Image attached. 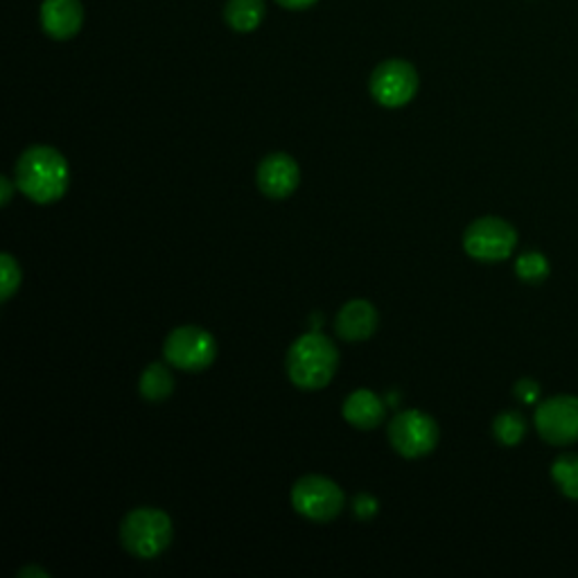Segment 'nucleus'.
Wrapping results in <instances>:
<instances>
[{
  "label": "nucleus",
  "mask_w": 578,
  "mask_h": 578,
  "mask_svg": "<svg viewBox=\"0 0 578 578\" xmlns=\"http://www.w3.org/2000/svg\"><path fill=\"white\" fill-rule=\"evenodd\" d=\"M14 184L34 204H55L68 190L70 170L55 148L32 144L16 161Z\"/></svg>",
  "instance_id": "f257e3e1"
},
{
  "label": "nucleus",
  "mask_w": 578,
  "mask_h": 578,
  "mask_svg": "<svg viewBox=\"0 0 578 578\" xmlns=\"http://www.w3.org/2000/svg\"><path fill=\"white\" fill-rule=\"evenodd\" d=\"M339 367L337 346L321 333L299 337L287 352V375L299 389L316 391L328 386Z\"/></svg>",
  "instance_id": "f03ea898"
},
{
  "label": "nucleus",
  "mask_w": 578,
  "mask_h": 578,
  "mask_svg": "<svg viewBox=\"0 0 578 578\" xmlns=\"http://www.w3.org/2000/svg\"><path fill=\"white\" fill-rule=\"evenodd\" d=\"M172 535L174 529L170 516L161 509H150V506L131 511L120 524L123 547L131 556L144 560L161 556L170 547Z\"/></svg>",
  "instance_id": "7ed1b4c3"
},
{
  "label": "nucleus",
  "mask_w": 578,
  "mask_h": 578,
  "mask_svg": "<svg viewBox=\"0 0 578 578\" xmlns=\"http://www.w3.org/2000/svg\"><path fill=\"white\" fill-rule=\"evenodd\" d=\"M165 361L181 371L197 373L208 369L217 359L215 337L199 325H181L163 344Z\"/></svg>",
  "instance_id": "20e7f679"
},
{
  "label": "nucleus",
  "mask_w": 578,
  "mask_h": 578,
  "mask_svg": "<svg viewBox=\"0 0 578 578\" xmlns=\"http://www.w3.org/2000/svg\"><path fill=\"white\" fill-rule=\"evenodd\" d=\"M518 244L516 229L499 217H479L463 235V248L470 258L482 263H499L513 253Z\"/></svg>",
  "instance_id": "39448f33"
},
{
  "label": "nucleus",
  "mask_w": 578,
  "mask_h": 578,
  "mask_svg": "<svg viewBox=\"0 0 578 578\" xmlns=\"http://www.w3.org/2000/svg\"><path fill=\"white\" fill-rule=\"evenodd\" d=\"M389 441L405 459H420L434 452L439 443V425L429 414L409 409L397 414L389 425Z\"/></svg>",
  "instance_id": "423d86ee"
},
{
  "label": "nucleus",
  "mask_w": 578,
  "mask_h": 578,
  "mask_svg": "<svg viewBox=\"0 0 578 578\" xmlns=\"http://www.w3.org/2000/svg\"><path fill=\"white\" fill-rule=\"evenodd\" d=\"M344 490L328 477L308 475L292 488L294 511L312 522H331L344 511Z\"/></svg>",
  "instance_id": "0eeeda50"
},
{
  "label": "nucleus",
  "mask_w": 578,
  "mask_h": 578,
  "mask_svg": "<svg viewBox=\"0 0 578 578\" xmlns=\"http://www.w3.org/2000/svg\"><path fill=\"white\" fill-rule=\"evenodd\" d=\"M369 86L378 104L384 108H401L418 93V70L405 59H386L373 70Z\"/></svg>",
  "instance_id": "6e6552de"
},
{
  "label": "nucleus",
  "mask_w": 578,
  "mask_h": 578,
  "mask_svg": "<svg viewBox=\"0 0 578 578\" xmlns=\"http://www.w3.org/2000/svg\"><path fill=\"white\" fill-rule=\"evenodd\" d=\"M535 427L540 437L554 446L578 441V397L556 395L542 403L535 412Z\"/></svg>",
  "instance_id": "1a4fd4ad"
},
{
  "label": "nucleus",
  "mask_w": 578,
  "mask_h": 578,
  "mask_svg": "<svg viewBox=\"0 0 578 578\" xmlns=\"http://www.w3.org/2000/svg\"><path fill=\"white\" fill-rule=\"evenodd\" d=\"M301 184L299 163L289 154H269L258 165V188L269 199H287Z\"/></svg>",
  "instance_id": "9d476101"
},
{
  "label": "nucleus",
  "mask_w": 578,
  "mask_h": 578,
  "mask_svg": "<svg viewBox=\"0 0 578 578\" xmlns=\"http://www.w3.org/2000/svg\"><path fill=\"white\" fill-rule=\"evenodd\" d=\"M39 19L50 39L68 42L84 25V5L82 0H44Z\"/></svg>",
  "instance_id": "9b49d317"
},
{
  "label": "nucleus",
  "mask_w": 578,
  "mask_h": 578,
  "mask_svg": "<svg viewBox=\"0 0 578 578\" xmlns=\"http://www.w3.org/2000/svg\"><path fill=\"white\" fill-rule=\"evenodd\" d=\"M378 310L369 301H348L335 321V331L344 342H367L378 331Z\"/></svg>",
  "instance_id": "f8f14e48"
},
{
  "label": "nucleus",
  "mask_w": 578,
  "mask_h": 578,
  "mask_svg": "<svg viewBox=\"0 0 578 578\" xmlns=\"http://www.w3.org/2000/svg\"><path fill=\"white\" fill-rule=\"evenodd\" d=\"M342 414L357 429H375L384 420V403L373 391L357 389L346 397Z\"/></svg>",
  "instance_id": "ddd939ff"
},
{
  "label": "nucleus",
  "mask_w": 578,
  "mask_h": 578,
  "mask_svg": "<svg viewBox=\"0 0 578 578\" xmlns=\"http://www.w3.org/2000/svg\"><path fill=\"white\" fill-rule=\"evenodd\" d=\"M265 14H267L265 0H229L224 8V19L229 27L242 34L258 30L265 21Z\"/></svg>",
  "instance_id": "4468645a"
},
{
  "label": "nucleus",
  "mask_w": 578,
  "mask_h": 578,
  "mask_svg": "<svg viewBox=\"0 0 578 578\" xmlns=\"http://www.w3.org/2000/svg\"><path fill=\"white\" fill-rule=\"evenodd\" d=\"M138 391L150 403H163L174 391V378L163 361H152V365L142 371Z\"/></svg>",
  "instance_id": "2eb2a0df"
},
{
  "label": "nucleus",
  "mask_w": 578,
  "mask_h": 578,
  "mask_svg": "<svg viewBox=\"0 0 578 578\" xmlns=\"http://www.w3.org/2000/svg\"><path fill=\"white\" fill-rule=\"evenodd\" d=\"M493 431H495V437L499 439V443L518 446L524 439V434H527V423L516 412H504V414H499L495 418Z\"/></svg>",
  "instance_id": "dca6fc26"
},
{
  "label": "nucleus",
  "mask_w": 578,
  "mask_h": 578,
  "mask_svg": "<svg viewBox=\"0 0 578 578\" xmlns=\"http://www.w3.org/2000/svg\"><path fill=\"white\" fill-rule=\"evenodd\" d=\"M552 475L567 497L578 499V456L574 454L560 456L552 467Z\"/></svg>",
  "instance_id": "f3484780"
},
{
  "label": "nucleus",
  "mask_w": 578,
  "mask_h": 578,
  "mask_svg": "<svg viewBox=\"0 0 578 578\" xmlns=\"http://www.w3.org/2000/svg\"><path fill=\"white\" fill-rule=\"evenodd\" d=\"M516 271L522 280L527 282H540V280H545L547 274H550V263L547 258L542 256V253L537 251H529L524 253V256L518 258L516 263Z\"/></svg>",
  "instance_id": "a211bd4d"
},
{
  "label": "nucleus",
  "mask_w": 578,
  "mask_h": 578,
  "mask_svg": "<svg viewBox=\"0 0 578 578\" xmlns=\"http://www.w3.org/2000/svg\"><path fill=\"white\" fill-rule=\"evenodd\" d=\"M0 282H3L0 285V299L3 301H10L21 287V267L8 251L0 256Z\"/></svg>",
  "instance_id": "6ab92c4d"
},
{
  "label": "nucleus",
  "mask_w": 578,
  "mask_h": 578,
  "mask_svg": "<svg viewBox=\"0 0 578 578\" xmlns=\"http://www.w3.org/2000/svg\"><path fill=\"white\" fill-rule=\"evenodd\" d=\"M378 501L371 497V495H357L355 497V506H352V509H355V516L359 518V520H371L375 513H378Z\"/></svg>",
  "instance_id": "aec40b11"
},
{
  "label": "nucleus",
  "mask_w": 578,
  "mask_h": 578,
  "mask_svg": "<svg viewBox=\"0 0 578 578\" xmlns=\"http://www.w3.org/2000/svg\"><path fill=\"white\" fill-rule=\"evenodd\" d=\"M516 395L520 397V401L522 403H535L537 401V395H540V386L533 382V380H529V378H524V380H520L518 384H516Z\"/></svg>",
  "instance_id": "412c9836"
},
{
  "label": "nucleus",
  "mask_w": 578,
  "mask_h": 578,
  "mask_svg": "<svg viewBox=\"0 0 578 578\" xmlns=\"http://www.w3.org/2000/svg\"><path fill=\"white\" fill-rule=\"evenodd\" d=\"M276 3H278L280 8H285V10H294V12H299V10H308V8L316 5L319 0H276Z\"/></svg>",
  "instance_id": "4be33fe9"
},
{
  "label": "nucleus",
  "mask_w": 578,
  "mask_h": 578,
  "mask_svg": "<svg viewBox=\"0 0 578 578\" xmlns=\"http://www.w3.org/2000/svg\"><path fill=\"white\" fill-rule=\"evenodd\" d=\"M14 186L16 184H12V178H8V176L0 178V193H3L0 195V206H10L12 195H14Z\"/></svg>",
  "instance_id": "5701e85b"
},
{
  "label": "nucleus",
  "mask_w": 578,
  "mask_h": 578,
  "mask_svg": "<svg viewBox=\"0 0 578 578\" xmlns=\"http://www.w3.org/2000/svg\"><path fill=\"white\" fill-rule=\"evenodd\" d=\"M19 576H46V578H48V574H46V571H42V569H36V567H27V569H21V571H19Z\"/></svg>",
  "instance_id": "b1692460"
}]
</instances>
